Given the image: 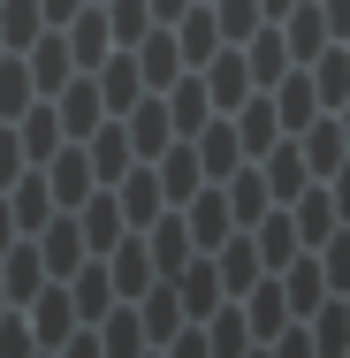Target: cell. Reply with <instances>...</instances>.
<instances>
[{
  "mask_svg": "<svg viewBox=\"0 0 350 358\" xmlns=\"http://www.w3.org/2000/svg\"><path fill=\"white\" fill-rule=\"evenodd\" d=\"M175 214H183V229H191V252H213L221 236H236V214H228V191H221V183H198Z\"/></svg>",
  "mask_w": 350,
  "mask_h": 358,
  "instance_id": "6da1fadb",
  "label": "cell"
},
{
  "mask_svg": "<svg viewBox=\"0 0 350 358\" xmlns=\"http://www.w3.org/2000/svg\"><path fill=\"white\" fill-rule=\"evenodd\" d=\"M31 244H38V259H46V275H54V282H69L76 267L92 259V252H84V229H76L69 206H54V214H46V229H38Z\"/></svg>",
  "mask_w": 350,
  "mask_h": 358,
  "instance_id": "7a4b0ae2",
  "label": "cell"
},
{
  "mask_svg": "<svg viewBox=\"0 0 350 358\" xmlns=\"http://www.w3.org/2000/svg\"><path fill=\"white\" fill-rule=\"evenodd\" d=\"M46 168V191H54V206H84L92 191H99V176H92V160H84V145H54V160H38Z\"/></svg>",
  "mask_w": 350,
  "mask_h": 358,
  "instance_id": "3957f363",
  "label": "cell"
},
{
  "mask_svg": "<svg viewBox=\"0 0 350 358\" xmlns=\"http://www.w3.org/2000/svg\"><path fill=\"white\" fill-rule=\"evenodd\" d=\"M160 99H168V122H175V138H198V130L213 122V92H206V76H198V69H183L168 92H160Z\"/></svg>",
  "mask_w": 350,
  "mask_h": 358,
  "instance_id": "277c9868",
  "label": "cell"
},
{
  "mask_svg": "<svg viewBox=\"0 0 350 358\" xmlns=\"http://www.w3.org/2000/svg\"><path fill=\"white\" fill-rule=\"evenodd\" d=\"M46 282H54V275H46L38 244H31V236H15V244L0 252V289H8V305H31V297H38Z\"/></svg>",
  "mask_w": 350,
  "mask_h": 358,
  "instance_id": "5b68a950",
  "label": "cell"
},
{
  "mask_svg": "<svg viewBox=\"0 0 350 358\" xmlns=\"http://www.w3.org/2000/svg\"><path fill=\"white\" fill-rule=\"evenodd\" d=\"M259 176H267V191H275V206H289L305 183H320L312 168H305V152H297V138H275L267 152H259Z\"/></svg>",
  "mask_w": 350,
  "mask_h": 358,
  "instance_id": "8992f818",
  "label": "cell"
},
{
  "mask_svg": "<svg viewBox=\"0 0 350 358\" xmlns=\"http://www.w3.org/2000/svg\"><path fill=\"white\" fill-rule=\"evenodd\" d=\"M168 31H175V46H183V69H206V62H213V46H228L206 0H191V8H183L175 23H168Z\"/></svg>",
  "mask_w": 350,
  "mask_h": 358,
  "instance_id": "52a82bcc",
  "label": "cell"
},
{
  "mask_svg": "<svg viewBox=\"0 0 350 358\" xmlns=\"http://www.w3.org/2000/svg\"><path fill=\"white\" fill-rule=\"evenodd\" d=\"M76 145H84V160H92V176H99V183H115V176L138 160V145H130V130H122V115H107L92 138H76Z\"/></svg>",
  "mask_w": 350,
  "mask_h": 358,
  "instance_id": "ba28073f",
  "label": "cell"
},
{
  "mask_svg": "<svg viewBox=\"0 0 350 358\" xmlns=\"http://www.w3.org/2000/svg\"><path fill=\"white\" fill-rule=\"evenodd\" d=\"M289 221H297V244H305V252H312V244H328V236L343 229L335 199H328V183H305V191L289 199Z\"/></svg>",
  "mask_w": 350,
  "mask_h": 358,
  "instance_id": "9c48e42d",
  "label": "cell"
},
{
  "mask_svg": "<svg viewBox=\"0 0 350 358\" xmlns=\"http://www.w3.org/2000/svg\"><path fill=\"white\" fill-rule=\"evenodd\" d=\"M198 76H206V92H213V115H228L244 92H259L251 69H244V46H213V62H206Z\"/></svg>",
  "mask_w": 350,
  "mask_h": 358,
  "instance_id": "30bf717a",
  "label": "cell"
},
{
  "mask_svg": "<svg viewBox=\"0 0 350 358\" xmlns=\"http://www.w3.org/2000/svg\"><path fill=\"white\" fill-rule=\"evenodd\" d=\"M221 191H228V214H236V229H251V221L275 206V191H267V176H259V160H236V168L221 176Z\"/></svg>",
  "mask_w": 350,
  "mask_h": 358,
  "instance_id": "8fae6325",
  "label": "cell"
},
{
  "mask_svg": "<svg viewBox=\"0 0 350 358\" xmlns=\"http://www.w3.org/2000/svg\"><path fill=\"white\" fill-rule=\"evenodd\" d=\"M297 152H305V168H312V176H335V168L350 160V145H343V122H335V115H312V122L297 130Z\"/></svg>",
  "mask_w": 350,
  "mask_h": 358,
  "instance_id": "7c38bea8",
  "label": "cell"
},
{
  "mask_svg": "<svg viewBox=\"0 0 350 358\" xmlns=\"http://www.w3.org/2000/svg\"><path fill=\"white\" fill-rule=\"evenodd\" d=\"M31 343H69L76 336V297H69V282H46L38 297H31Z\"/></svg>",
  "mask_w": 350,
  "mask_h": 358,
  "instance_id": "4fadbf2b",
  "label": "cell"
},
{
  "mask_svg": "<svg viewBox=\"0 0 350 358\" xmlns=\"http://www.w3.org/2000/svg\"><path fill=\"white\" fill-rule=\"evenodd\" d=\"M251 244H259V267L275 275V267H289L305 244H297V221H289V206H267V214L251 221Z\"/></svg>",
  "mask_w": 350,
  "mask_h": 358,
  "instance_id": "5bb4252c",
  "label": "cell"
},
{
  "mask_svg": "<svg viewBox=\"0 0 350 358\" xmlns=\"http://www.w3.org/2000/svg\"><path fill=\"white\" fill-rule=\"evenodd\" d=\"M275 23H282V46H289V62H312V54L335 38V31H328V15H320V0H297V8H289V15H275Z\"/></svg>",
  "mask_w": 350,
  "mask_h": 358,
  "instance_id": "9a60e30c",
  "label": "cell"
},
{
  "mask_svg": "<svg viewBox=\"0 0 350 358\" xmlns=\"http://www.w3.org/2000/svg\"><path fill=\"white\" fill-rule=\"evenodd\" d=\"M8 214H15V229H23V236H38V229H46V214H54L46 168H23V176L8 183Z\"/></svg>",
  "mask_w": 350,
  "mask_h": 358,
  "instance_id": "2e32d148",
  "label": "cell"
},
{
  "mask_svg": "<svg viewBox=\"0 0 350 358\" xmlns=\"http://www.w3.org/2000/svg\"><path fill=\"white\" fill-rule=\"evenodd\" d=\"M15 138H23V160H31V168H38V160H54V145H69V138H61L54 99H31V107L15 115Z\"/></svg>",
  "mask_w": 350,
  "mask_h": 358,
  "instance_id": "e0dca14e",
  "label": "cell"
},
{
  "mask_svg": "<svg viewBox=\"0 0 350 358\" xmlns=\"http://www.w3.org/2000/svg\"><path fill=\"white\" fill-rule=\"evenodd\" d=\"M191 145H198V168H206V183H221V176L244 160V138H236V122H228V115H213V122H206Z\"/></svg>",
  "mask_w": 350,
  "mask_h": 358,
  "instance_id": "ac0fdd59",
  "label": "cell"
},
{
  "mask_svg": "<svg viewBox=\"0 0 350 358\" xmlns=\"http://www.w3.org/2000/svg\"><path fill=\"white\" fill-rule=\"evenodd\" d=\"M236 46H244V69H251V84H259V92H267V84H275V76L289 69L282 23H259V31H251V38H236Z\"/></svg>",
  "mask_w": 350,
  "mask_h": 358,
  "instance_id": "d6986e66",
  "label": "cell"
},
{
  "mask_svg": "<svg viewBox=\"0 0 350 358\" xmlns=\"http://www.w3.org/2000/svg\"><path fill=\"white\" fill-rule=\"evenodd\" d=\"M31 99H38V84H31V62H23V54H0V122H15Z\"/></svg>",
  "mask_w": 350,
  "mask_h": 358,
  "instance_id": "ffe728a7",
  "label": "cell"
},
{
  "mask_svg": "<svg viewBox=\"0 0 350 358\" xmlns=\"http://www.w3.org/2000/svg\"><path fill=\"white\" fill-rule=\"evenodd\" d=\"M38 31H46L38 0H0V46H8V54H23V46H31Z\"/></svg>",
  "mask_w": 350,
  "mask_h": 358,
  "instance_id": "44dd1931",
  "label": "cell"
},
{
  "mask_svg": "<svg viewBox=\"0 0 350 358\" xmlns=\"http://www.w3.org/2000/svg\"><path fill=\"white\" fill-rule=\"evenodd\" d=\"M305 336H312L320 351H343V343H350V305H343V289L312 305V328H305Z\"/></svg>",
  "mask_w": 350,
  "mask_h": 358,
  "instance_id": "7402d4cb",
  "label": "cell"
},
{
  "mask_svg": "<svg viewBox=\"0 0 350 358\" xmlns=\"http://www.w3.org/2000/svg\"><path fill=\"white\" fill-rule=\"evenodd\" d=\"M206 8H213V23H221V38H228V46H236V38H251V31L267 23V8H259V0H206Z\"/></svg>",
  "mask_w": 350,
  "mask_h": 358,
  "instance_id": "603a6c76",
  "label": "cell"
},
{
  "mask_svg": "<svg viewBox=\"0 0 350 358\" xmlns=\"http://www.w3.org/2000/svg\"><path fill=\"white\" fill-rule=\"evenodd\" d=\"M23 168H31V160H23V138H15V122H0V191H8Z\"/></svg>",
  "mask_w": 350,
  "mask_h": 358,
  "instance_id": "cb8c5ba5",
  "label": "cell"
},
{
  "mask_svg": "<svg viewBox=\"0 0 350 358\" xmlns=\"http://www.w3.org/2000/svg\"><path fill=\"white\" fill-rule=\"evenodd\" d=\"M0 351H31V320H8L0 313Z\"/></svg>",
  "mask_w": 350,
  "mask_h": 358,
  "instance_id": "d4e9b609",
  "label": "cell"
},
{
  "mask_svg": "<svg viewBox=\"0 0 350 358\" xmlns=\"http://www.w3.org/2000/svg\"><path fill=\"white\" fill-rule=\"evenodd\" d=\"M320 15H328V31H335V38H350V0H320Z\"/></svg>",
  "mask_w": 350,
  "mask_h": 358,
  "instance_id": "484cf974",
  "label": "cell"
},
{
  "mask_svg": "<svg viewBox=\"0 0 350 358\" xmlns=\"http://www.w3.org/2000/svg\"><path fill=\"white\" fill-rule=\"evenodd\" d=\"M15 236H23V229H15V214H8V191H0V252H8Z\"/></svg>",
  "mask_w": 350,
  "mask_h": 358,
  "instance_id": "4316f807",
  "label": "cell"
},
{
  "mask_svg": "<svg viewBox=\"0 0 350 358\" xmlns=\"http://www.w3.org/2000/svg\"><path fill=\"white\" fill-rule=\"evenodd\" d=\"M183 8H191V0H152V23H175Z\"/></svg>",
  "mask_w": 350,
  "mask_h": 358,
  "instance_id": "83f0119b",
  "label": "cell"
},
{
  "mask_svg": "<svg viewBox=\"0 0 350 358\" xmlns=\"http://www.w3.org/2000/svg\"><path fill=\"white\" fill-rule=\"evenodd\" d=\"M328 115H335V122H343V145H350V99H343V107H328Z\"/></svg>",
  "mask_w": 350,
  "mask_h": 358,
  "instance_id": "f1b7e54d",
  "label": "cell"
},
{
  "mask_svg": "<svg viewBox=\"0 0 350 358\" xmlns=\"http://www.w3.org/2000/svg\"><path fill=\"white\" fill-rule=\"evenodd\" d=\"M0 54H8V46H0Z\"/></svg>",
  "mask_w": 350,
  "mask_h": 358,
  "instance_id": "f546056e",
  "label": "cell"
}]
</instances>
